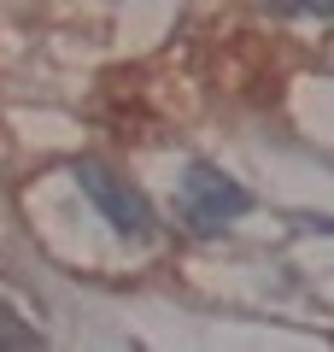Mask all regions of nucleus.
<instances>
[{"label":"nucleus","instance_id":"1","mask_svg":"<svg viewBox=\"0 0 334 352\" xmlns=\"http://www.w3.org/2000/svg\"><path fill=\"white\" fill-rule=\"evenodd\" d=\"M76 182H82V194L106 212V223L118 229V235H129V241H153L159 235V217H153L147 194L129 188L118 170H106V164H76Z\"/></svg>","mask_w":334,"mask_h":352},{"label":"nucleus","instance_id":"2","mask_svg":"<svg viewBox=\"0 0 334 352\" xmlns=\"http://www.w3.org/2000/svg\"><path fill=\"white\" fill-rule=\"evenodd\" d=\"M252 206V194L241 188V182H229L223 170H211V164H194L182 182V217L194 229H223V223H235L241 212Z\"/></svg>","mask_w":334,"mask_h":352},{"label":"nucleus","instance_id":"3","mask_svg":"<svg viewBox=\"0 0 334 352\" xmlns=\"http://www.w3.org/2000/svg\"><path fill=\"white\" fill-rule=\"evenodd\" d=\"M0 346H36V329L12 323V311H6V305H0Z\"/></svg>","mask_w":334,"mask_h":352},{"label":"nucleus","instance_id":"4","mask_svg":"<svg viewBox=\"0 0 334 352\" xmlns=\"http://www.w3.org/2000/svg\"><path fill=\"white\" fill-rule=\"evenodd\" d=\"M287 12H317V18H334V0H276Z\"/></svg>","mask_w":334,"mask_h":352}]
</instances>
